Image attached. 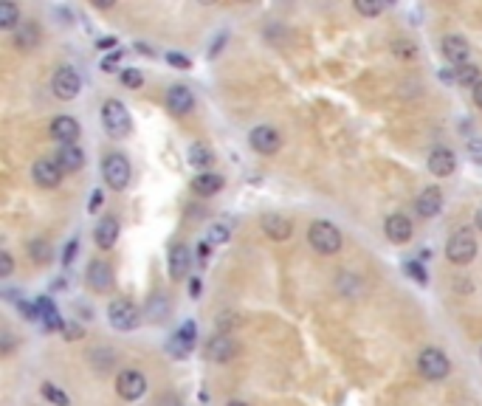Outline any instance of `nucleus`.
Listing matches in <instances>:
<instances>
[{
	"mask_svg": "<svg viewBox=\"0 0 482 406\" xmlns=\"http://www.w3.org/2000/svg\"><path fill=\"white\" fill-rule=\"evenodd\" d=\"M102 124H105V130H107L110 136H116V139L130 136V127H133L130 113H127V107H124L119 99H107V102H105V107H102Z\"/></svg>",
	"mask_w": 482,
	"mask_h": 406,
	"instance_id": "f257e3e1",
	"label": "nucleus"
},
{
	"mask_svg": "<svg viewBox=\"0 0 482 406\" xmlns=\"http://www.w3.org/2000/svg\"><path fill=\"white\" fill-rule=\"evenodd\" d=\"M446 257L454 262V265H466L477 257V237L471 229H457L449 243H446Z\"/></svg>",
	"mask_w": 482,
	"mask_h": 406,
	"instance_id": "f03ea898",
	"label": "nucleus"
},
{
	"mask_svg": "<svg viewBox=\"0 0 482 406\" xmlns=\"http://www.w3.org/2000/svg\"><path fill=\"white\" fill-rule=\"evenodd\" d=\"M417 370H420V375L429 378V381H443V378L449 375L451 364H449V356H446L443 350L426 347V350L417 356Z\"/></svg>",
	"mask_w": 482,
	"mask_h": 406,
	"instance_id": "7ed1b4c3",
	"label": "nucleus"
},
{
	"mask_svg": "<svg viewBox=\"0 0 482 406\" xmlns=\"http://www.w3.org/2000/svg\"><path fill=\"white\" fill-rule=\"evenodd\" d=\"M308 240L311 245L319 251V254H336L341 248V235L333 223L327 220H314L311 229H308Z\"/></svg>",
	"mask_w": 482,
	"mask_h": 406,
	"instance_id": "20e7f679",
	"label": "nucleus"
},
{
	"mask_svg": "<svg viewBox=\"0 0 482 406\" xmlns=\"http://www.w3.org/2000/svg\"><path fill=\"white\" fill-rule=\"evenodd\" d=\"M102 175H105V183L119 192V189H124V186L130 183V164H127L124 156L113 153V156H107L105 164H102Z\"/></svg>",
	"mask_w": 482,
	"mask_h": 406,
	"instance_id": "39448f33",
	"label": "nucleus"
},
{
	"mask_svg": "<svg viewBox=\"0 0 482 406\" xmlns=\"http://www.w3.org/2000/svg\"><path fill=\"white\" fill-rule=\"evenodd\" d=\"M107 322L116 330H133L139 325V311L130 299H113L107 308Z\"/></svg>",
	"mask_w": 482,
	"mask_h": 406,
	"instance_id": "423d86ee",
	"label": "nucleus"
},
{
	"mask_svg": "<svg viewBox=\"0 0 482 406\" xmlns=\"http://www.w3.org/2000/svg\"><path fill=\"white\" fill-rule=\"evenodd\" d=\"M116 390H119V395H122L124 401H139V398L147 392V378H144V373H139V370H124V373H119V378H116Z\"/></svg>",
	"mask_w": 482,
	"mask_h": 406,
	"instance_id": "0eeeda50",
	"label": "nucleus"
},
{
	"mask_svg": "<svg viewBox=\"0 0 482 406\" xmlns=\"http://www.w3.org/2000/svg\"><path fill=\"white\" fill-rule=\"evenodd\" d=\"M248 141H251V147H254L257 153H262V156H274V153L279 150V144H282L279 133H277L274 127H268V124L254 127L251 136H248Z\"/></svg>",
	"mask_w": 482,
	"mask_h": 406,
	"instance_id": "6e6552de",
	"label": "nucleus"
},
{
	"mask_svg": "<svg viewBox=\"0 0 482 406\" xmlns=\"http://www.w3.org/2000/svg\"><path fill=\"white\" fill-rule=\"evenodd\" d=\"M31 178H34L37 186L54 189V186H60V181H63V169H60V164L54 161V159H40V161H34V166H31Z\"/></svg>",
	"mask_w": 482,
	"mask_h": 406,
	"instance_id": "1a4fd4ad",
	"label": "nucleus"
},
{
	"mask_svg": "<svg viewBox=\"0 0 482 406\" xmlns=\"http://www.w3.org/2000/svg\"><path fill=\"white\" fill-rule=\"evenodd\" d=\"M468 54H471V46L466 43V37L460 34H446L443 37V57L451 63V65H466L468 63Z\"/></svg>",
	"mask_w": 482,
	"mask_h": 406,
	"instance_id": "9d476101",
	"label": "nucleus"
},
{
	"mask_svg": "<svg viewBox=\"0 0 482 406\" xmlns=\"http://www.w3.org/2000/svg\"><path fill=\"white\" fill-rule=\"evenodd\" d=\"M51 87H54V93L60 96V99H74L77 93H80L82 87V80L80 74L74 71V68H60L57 74H54V82H51Z\"/></svg>",
	"mask_w": 482,
	"mask_h": 406,
	"instance_id": "9b49d317",
	"label": "nucleus"
},
{
	"mask_svg": "<svg viewBox=\"0 0 482 406\" xmlns=\"http://www.w3.org/2000/svg\"><path fill=\"white\" fill-rule=\"evenodd\" d=\"M235 356H237L235 338H229V336H215V338H209V344H206V358H209V361L226 364V361H232Z\"/></svg>",
	"mask_w": 482,
	"mask_h": 406,
	"instance_id": "f8f14e48",
	"label": "nucleus"
},
{
	"mask_svg": "<svg viewBox=\"0 0 482 406\" xmlns=\"http://www.w3.org/2000/svg\"><path fill=\"white\" fill-rule=\"evenodd\" d=\"M414 209H417V215L420 218H434L440 209H443V192L437 189V186H426L420 195H417V201H414Z\"/></svg>",
	"mask_w": 482,
	"mask_h": 406,
	"instance_id": "ddd939ff",
	"label": "nucleus"
},
{
	"mask_svg": "<svg viewBox=\"0 0 482 406\" xmlns=\"http://www.w3.org/2000/svg\"><path fill=\"white\" fill-rule=\"evenodd\" d=\"M166 107H169L175 116L189 113V110L195 107V96H192V90H189V87H183V85H172V87L166 90Z\"/></svg>",
	"mask_w": 482,
	"mask_h": 406,
	"instance_id": "4468645a",
	"label": "nucleus"
},
{
	"mask_svg": "<svg viewBox=\"0 0 482 406\" xmlns=\"http://www.w3.org/2000/svg\"><path fill=\"white\" fill-rule=\"evenodd\" d=\"M426 164H429V172H432V175H437V178L451 175V172H454V166H457L454 153H451V150H446V147H434V150L429 153Z\"/></svg>",
	"mask_w": 482,
	"mask_h": 406,
	"instance_id": "2eb2a0df",
	"label": "nucleus"
},
{
	"mask_svg": "<svg viewBox=\"0 0 482 406\" xmlns=\"http://www.w3.org/2000/svg\"><path fill=\"white\" fill-rule=\"evenodd\" d=\"M51 136H54L57 141H63V144H77V139H80V122L71 119V116H57V119L51 122Z\"/></svg>",
	"mask_w": 482,
	"mask_h": 406,
	"instance_id": "dca6fc26",
	"label": "nucleus"
},
{
	"mask_svg": "<svg viewBox=\"0 0 482 406\" xmlns=\"http://www.w3.org/2000/svg\"><path fill=\"white\" fill-rule=\"evenodd\" d=\"M384 232L392 243H409L412 240V220L406 215H390L384 223Z\"/></svg>",
	"mask_w": 482,
	"mask_h": 406,
	"instance_id": "f3484780",
	"label": "nucleus"
},
{
	"mask_svg": "<svg viewBox=\"0 0 482 406\" xmlns=\"http://www.w3.org/2000/svg\"><path fill=\"white\" fill-rule=\"evenodd\" d=\"M262 232L271 240H288L291 232H294V223L282 215H262Z\"/></svg>",
	"mask_w": 482,
	"mask_h": 406,
	"instance_id": "a211bd4d",
	"label": "nucleus"
},
{
	"mask_svg": "<svg viewBox=\"0 0 482 406\" xmlns=\"http://www.w3.org/2000/svg\"><path fill=\"white\" fill-rule=\"evenodd\" d=\"M93 240L99 248H105V251H110L116 240H119V220L116 218H102L99 220V226H96V232H93Z\"/></svg>",
	"mask_w": 482,
	"mask_h": 406,
	"instance_id": "6ab92c4d",
	"label": "nucleus"
},
{
	"mask_svg": "<svg viewBox=\"0 0 482 406\" xmlns=\"http://www.w3.org/2000/svg\"><path fill=\"white\" fill-rule=\"evenodd\" d=\"M87 285H90L93 291H107V288L113 285V268H110L107 262H102V260L90 262V268H87Z\"/></svg>",
	"mask_w": 482,
	"mask_h": 406,
	"instance_id": "aec40b11",
	"label": "nucleus"
},
{
	"mask_svg": "<svg viewBox=\"0 0 482 406\" xmlns=\"http://www.w3.org/2000/svg\"><path fill=\"white\" fill-rule=\"evenodd\" d=\"M54 161L60 164L63 172H77V169H82V164H85V156H82V150L77 144H63V147L57 150Z\"/></svg>",
	"mask_w": 482,
	"mask_h": 406,
	"instance_id": "412c9836",
	"label": "nucleus"
},
{
	"mask_svg": "<svg viewBox=\"0 0 482 406\" xmlns=\"http://www.w3.org/2000/svg\"><path fill=\"white\" fill-rule=\"evenodd\" d=\"M186 271H189V248L183 243L172 245V251H169V277L181 279Z\"/></svg>",
	"mask_w": 482,
	"mask_h": 406,
	"instance_id": "4be33fe9",
	"label": "nucleus"
},
{
	"mask_svg": "<svg viewBox=\"0 0 482 406\" xmlns=\"http://www.w3.org/2000/svg\"><path fill=\"white\" fill-rule=\"evenodd\" d=\"M192 189H195L198 195L209 198V195H215V192L223 189V178H220L218 172H200V175L192 181Z\"/></svg>",
	"mask_w": 482,
	"mask_h": 406,
	"instance_id": "5701e85b",
	"label": "nucleus"
},
{
	"mask_svg": "<svg viewBox=\"0 0 482 406\" xmlns=\"http://www.w3.org/2000/svg\"><path fill=\"white\" fill-rule=\"evenodd\" d=\"M14 43L17 48H34L40 43V28L37 23H23L17 31H14Z\"/></svg>",
	"mask_w": 482,
	"mask_h": 406,
	"instance_id": "b1692460",
	"label": "nucleus"
},
{
	"mask_svg": "<svg viewBox=\"0 0 482 406\" xmlns=\"http://www.w3.org/2000/svg\"><path fill=\"white\" fill-rule=\"evenodd\" d=\"M37 311H40V316H43V322H45V327L48 330H60V327H65L63 322H60V314L54 311V305H51V299H37Z\"/></svg>",
	"mask_w": 482,
	"mask_h": 406,
	"instance_id": "393cba45",
	"label": "nucleus"
},
{
	"mask_svg": "<svg viewBox=\"0 0 482 406\" xmlns=\"http://www.w3.org/2000/svg\"><path fill=\"white\" fill-rule=\"evenodd\" d=\"M454 80L460 82V85H468V87L474 90V87H477V85L482 82L480 68H477V65H471V63H466V65L454 68Z\"/></svg>",
	"mask_w": 482,
	"mask_h": 406,
	"instance_id": "a878e982",
	"label": "nucleus"
},
{
	"mask_svg": "<svg viewBox=\"0 0 482 406\" xmlns=\"http://www.w3.org/2000/svg\"><path fill=\"white\" fill-rule=\"evenodd\" d=\"M40 395H43L51 406H71V398H68L60 387H54V384H48V381L40 387Z\"/></svg>",
	"mask_w": 482,
	"mask_h": 406,
	"instance_id": "bb28decb",
	"label": "nucleus"
},
{
	"mask_svg": "<svg viewBox=\"0 0 482 406\" xmlns=\"http://www.w3.org/2000/svg\"><path fill=\"white\" fill-rule=\"evenodd\" d=\"M212 161H215V156H212L209 147H203V144H192V147H189V164H192V166L203 169V166H209Z\"/></svg>",
	"mask_w": 482,
	"mask_h": 406,
	"instance_id": "cd10ccee",
	"label": "nucleus"
},
{
	"mask_svg": "<svg viewBox=\"0 0 482 406\" xmlns=\"http://www.w3.org/2000/svg\"><path fill=\"white\" fill-rule=\"evenodd\" d=\"M20 23V9L14 3H0V26L3 28H14Z\"/></svg>",
	"mask_w": 482,
	"mask_h": 406,
	"instance_id": "c85d7f7f",
	"label": "nucleus"
},
{
	"mask_svg": "<svg viewBox=\"0 0 482 406\" xmlns=\"http://www.w3.org/2000/svg\"><path fill=\"white\" fill-rule=\"evenodd\" d=\"M147 314H150V319H153V322H156V319H164V316L169 314V302H166L164 297L150 299V308H147Z\"/></svg>",
	"mask_w": 482,
	"mask_h": 406,
	"instance_id": "c756f323",
	"label": "nucleus"
},
{
	"mask_svg": "<svg viewBox=\"0 0 482 406\" xmlns=\"http://www.w3.org/2000/svg\"><path fill=\"white\" fill-rule=\"evenodd\" d=\"M28 254H31V260H34V262H48V257H51V251H48V243H45V240H34V243L28 245Z\"/></svg>",
	"mask_w": 482,
	"mask_h": 406,
	"instance_id": "7c9ffc66",
	"label": "nucleus"
},
{
	"mask_svg": "<svg viewBox=\"0 0 482 406\" xmlns=\"http://www.w3.org/2000/svg\"><path fill=\"white\" fill-rule=\"evenodd\" d=\"M229 240V229L226 226H220V223H215V226H209V235H206V243L209 245H218V243H226Z\"/></svg>",
	"mask_w": 482,
	"mask_h": 406,
	"instance_id": "2f4dec72",
	"label": "nucleus"
},
{
	"mask_svg": "<svg viewBox=\"0 0 482 406\" xmlns=\"http://www.w3.org/2000/svg\"><path fill=\"white\" fill-rule=\"evenodd\" d=\"M189 350H192V341H186V338H181V336L175 333L172 341H169V353H172V356H186Z\"/></svg>",
	"mask_w": 482,
	"mask_h": 406,
	"instance_id": "473e14b6",
	"label": "nucleus"
},
{
	"mask_svg": "<svg viewBox=\"0 0 482 406\" xmlns=\"http://www.w3.org/2000/svg\"><path fill=\"white\" fill-rule=\"evenodd\" d=\"M122 82H124L127 87H141V85H144V77H141V71H136V68H124V71H122Z\"/></svg>",
	"mask_w": 482,
	"mask_h": 406,
	"instance_id": "72a5a7b5",
	"label": "nucleus"
},
{
	"mask_svg": "<svg viewBox=\"0 0 482 406\" xmlns=\"http://www.w3.org/2000/svg\"><path fill=\"white\" fill-rule=\"evenodd\" d=\"M355 11L373 17V14H381V11H384V3H367V0H358V3H355Z\"/></svg>",
	"mask_w": 482,
	"mask_h": 406,
	"instance_id": "f704fd0d",
	"label": "nucleus"
},
{
	"mask_svg": "<svg viewBox=\"0 0 482 406\" xmlns=\"http://www.w3.org/2000/svg\"><path fill=\"white\" fill-rule=\"evenodd\" d=\"M406 274H409V277H412V279H417V282H420V285H423V282H426V279H429V277H426V271H423V265H420V262H406Z\"/></svg>",
	"mask_w": 482,
	"mask_h": 406,
	"instance_id": "c9c22d12",
	"label": "nucleus"
},
{
	"mask_svg": "<svg viewBox=\"0 0 482 406\" xmlns=\"http://www.w3.org/2000/svg\"><path fill=\"white\" fill-rule=\"evenodd\" d=\"M166 63L169 65H175V68H192V63H189V57H183V54H166Z\"/></svg>",
	"mask_w": 482,
	"mask_h": 406,
	"instance_id": "e433bc0d",
	"label": "nucleus"
},
{
	"mask_svg": "<svg viewBox=\"0 0 482 406\" xmlns=\"http://www.w3.org/2000/svg\"><path fill=\"white\" fill-rule=\"evenodd\" d=\"M395 54H401V57H409V60H412L417 51H414V46H412V43H403V40H398V43H395Z\"/></svg>",
	"mask_w": 482,
	"mask_h": 406,
	"instance_id": "4c0bfd02",
	"label": "nucleus"
},
{
	"mask_svg": "<svg viewBox=\"0 0 482 406\" xmlns=\"http://www.w3.org/2000/svg\"><path fill=\"white\" fill-rule=\"evenodd\" d=\"M11 268H14L11 254H9V251H3V254H0V274H3V277H9V274H11Z\"/></svg>",
	"mask_w": 482,
	"mask_h": 406,
	"instance_id": "58836bf2",
	"label": "nucleus"
},
{
	"mask_svg": "<svg viewBox=\"0 0 482 406\" xmlns=\"http://www.w3.org/2000/svg\"><path fill=\"white\" fill-rule=\"evenodd\" d=\"M178 336H181V338H186V341H192V344H195V325H192V322H183V327H181V330H178Z\"/></svg>",
	"mask_w": 482,
	"mask_h": 406,
	"instance_id": "ea45409f",
	"label": "nucleus"
},
{
	"mask_svg": "<svg viewBox=\"0 0 482 406\" xmlns=\"http://www.w3.org/2000/svg\"><path fill=\"white\" fill-rule=\"evenodd\" d=\"M209 254H212V245L206 243V240H200V243H198V260H200V262H206V260H209Z\"/></svg>",
	"mask_w": 482,
	"mask_h": 406,
	"instance_id": "a19ab883",
	"label": "nucleus"
},
{
	"mask_svg": "<svg viewBox=\"0 0 482 406\" xmlns=\"http://www.w3.org/2000/svg\"><path fill=\"white\" fill-rule=\"evenodd\" d=\"M119 57H122V54H119V51H116V54H113V57H107V60H105V63H102V71H107V74H110V71H116V63H119Z\"/></svg>",
	"mask_w": 482,
	"mask_h": 406,
	"instance_id": "79ce46f5",
	"label": "nucleus"
},
{
	"mask_svg": "<svg viewBox=\"0 0 482 406\" xmlns=\"http://www.w3.org/2000/svg\"><path fill=\"white\" fill-rule=\"evenodd\" d=\"M99 206H102V192H99V189H96V192H93V195H90V203H87V212H96V209H99Z\"/></svg>",
	"mask_w": 482,
	"mask_h": 406,
	"instance_id": "37998d69",
	"label": "nucleus"
},
{
	"mask_svg": "<svg viewBox=\"0 0 482 406\" xmlns=\"http://www.w3.org/2000/svg\"><path fill=\"white\" fill-rule=\"evenodd\" d=\"M20 314H26V319H31V322H34V319L40 316V314H37V311H34V308H31L28 302H20Z\"/></svg>",
	"mask_w": 482,
	"mask_h": 406,
	"instance_id": "c03bdc74",
	"label": "nucleus"
},
{
	"mask_svg": "<svg viewBox=\"0 0 482 406\" xmlns=\"http://www.w3.org/2000/svg\"><path fill=\"white\" fill-rule=\"evenodd\" d=\"M74 254H77V240H71V243H68V248H65V254H63V262L68 265V262L74 260Z\"/></svg>",
	"mask_w": 482,
	"mask_h": 406,
	"instance_id": "a18cd8bd",
	"label": "nucleus"
},
{
	"mask_svg": "<svg viewBox=\"0 0 482 406\" xmlns=\"http://www.w3.org/2000/svg\"><path fill=\"white\" fill-rule=\"evenodd\" d=\"M63 333H65V336H74V338H80L82 327H77V325H71V322H68V325L63 327Z\"/></svg>",
	"mask_w": 482,
	"mask_h": 406,
	"instance_id": "49530a36",
	"label": "nucleus"
},
{
	"mask_svg": "<svg viewBox=\"0 0 482 406\" xmlns=\"http://www.w3.org/2000/svg\"><path fill=\"white\" fill-rule=\"evenodd\" d=\"M96 46H99L102 51H107V48H113V46H116V37H102Z\"/></svg>",
	"mask_w": 482,
	"mask_h": 406,
	"instance_id": "de8ad7c7",
	"label": "nucleus"
},
{
	"mask_svg": "<svg viewBox=\"0 0 482 406\" xmlns=\"http://www.w3.org/2000/svg\"><path fill=\"white\" fill-rule=\"evenodd\" d=\"M471 93H474V105H477V107H482V82L477 85V87H474V90H471Z\"/></svg>",
	"mask_w": 482,
	"mask_h": 406,
	"instance_id": "09e8293b",
	"label": "nucleus"
},
{
	"mask_svg": "<svg viewBox=\"0 0 482 406\" xmlns=\"http://www.w3.org/2000/svg\"><path fill=\"white\" fill-rule=\"evenodd\" d=\"M189 291H192V297H200V282H198V279H192V285H189Z\"/></svg>",
	"mask_w": 482,
	"mask_h": 406,
	"instance_id": "8fccbe9b",
	"label": "nucleus"
},
{
	"mask_svg": "<svg viewBox=\"0 0 482 406\" xmlns=\"http://www.w3.org/2000/svg\"><path fill=\"white\" fill-rule=\"evenodd\" d=\"M477 229H480V232H482V206H480V209H477Z\"/></svg>",
	"mask_w": 482,
	"mask_h": 406,
	"instance_id": "3c124183",
	"label": "nucleus"
},
{
	"mask_svg": "<svg viewBox=\"0 0 482 406\" xmlns=\"http://www.w3.org/2000/svg\"><path fill=\"white\" fill-rule=\"evenodd\" d=\"M229 406H245V404H240V401H232Z\"/></svg>",
	"mask_w": 482,
	"mask_h": 406,
	"instance_id": "603ef678",
	"label": "nucleus"
},
{
	"mask_svg": "<svg viewBox=\"0 0 482 406\" xmlns=\"http://www.w3.org/2000/svg\"><path fill=\"white\" fill-rule=\"evenodd\" d=\"M480 358H482V353H480Z\"/></svg>",
	"mask_w": 482,
	"mask_h": 406,
	"instance_id": "864d4df0",
	"label": "nucleus"
}]
</instances>
